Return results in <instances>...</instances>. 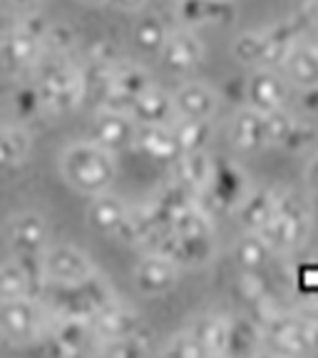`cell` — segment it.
<instances>
[{"mask_svg": "<svg viewBox=\"0 0 318 358\" xmlns=\"http://www.w3.org/2000/svg\"><path fill=\"white\" fill-rule=\"evenodd\" d=\"M229 142L239 152H261L266 147H271L268 112H259L249 105L236 112L229 124Z\"/></svg>", "mask_w": 318, "mask_h": 358, "instance_id": "cell-14", "label": "cell"}, {"mask_svg": "<svg viewBox=\"0 0 318 358\" xmlns=\"http://www.w3.org/2000/svg\"><path fill=\"white\" fill-rule=\"evenodd\" d=\"M80 85H82V107L92 105L100 110L107 92L112 90V65L95 60L80 62Z\"/></svg>", "mask_w": 318, "mask_h": 358, "instance_id": "cell-29", "label": "cell"}, {"mask_svg": "<svg viewBox=\"0 0 318 358\" xmlns=\"http://www.w3.org/2000/svg\"><path fill=\"white\" fill-rule=\"evenodd\" d=\"M137 137V122L129 112L117 110H95V117L89 124V140L105 147L112 155H122L132 150Z\"/></svg>", "mask_w": 318, "mask_h": 358, "instance_id": "cell-12", "label": "cell"}, {"mask_svg": "<svg viewBox=\"0 0 318 358\" xmlns=\"http://www.w3.org/2000/svg\"><path fill=\"white\" fill-rule=\"evenodd\" d=\"M33 150V137L22 124H0V172L25 164Z\"/></svg>", "mask_w": 318, "mask_h": 358, "instance_id": "cell-26", "label": "cell"}, {"mask_svg": "<svg viewBox=\"0 0 318 358\" xmlns=\"http://www.w3.org/2000/svg\"><path fill=\"white\" fill-rule=\"evenodd\" d=\"M289 95H291L289 80L281 73H276V67H259L256 73L246 80V87H244L246 105L259 112L284 110Z\"/></svg>", "mask_w": 318, "mask_h": 358, "instance_id": "cell-13", "label": "cell"}, {"mask_svg": "<svg viewBox=\"0 0 318 358\" xmlns=\"http://www.w3.org/2000/svg\"><path fill=\"white\" fill-rule=\"evenodd\" d=\"M179 271L182 268L167 254L157 252V249H147L132 266L134 289L140 291L142 296H162L179 284Z\"/></svg>", "mask_w": 318, "mask_h": 358, "instance_id": "cell-10", "label": "cell"}, {"mask_svg": "<svg viewBox=\"0 0 318 358\" xmlns=\"http://www.w3.org/2000/svg\"><path fill=\"white\" fill-rule=\"evenodd\" d=\"M281 65H284V78L289 80V85H296L298 90L318 87V43L298 40Z\"/></svg>", "mask_w": 318, "mask_h": 358, "instance_id": "cell-18", "label": "cell"}, {"mask_svg": "<svg viewBox=\"0 0 318 358\" xmlns=\"http://www.w3.org/2000/svg\"><path fill=\"white\" fill-rule=\"evenodd\" d=\"M154 343H152L150 336L140 331H132L127 336H117V338H105V341H97L95 351L100 356H112V358H140L154 353Z\"/></svg>", "mask_w": 318, "mask_h": 358, "instance_id": "cell-33", "label": "cell"}, {"mask_svg": "<svg viewBox=\"0 0 318 358\" xmlns=\"http://www.w3.org/2000/svg\"><path fill=\"white\" fill-rule=\"evenodd\" d=\"M57 167L67 187H73L80 194L92 196L110 189L112 182L117 179L120 164L117 155L107 152L92 140H80L62 150Z\"/></svg>", "mask_w": 318, "mask_h": 358, "instance_id": "cell-2", "label": "cell"}, {"mask_svg": "<svg viewBox=\"0 0 318 358\" xmlns=\"http://www.w3.org/2000/svg\"><path fill=\"white\" fill-rule=\"evenodd\" d=\"M172 132L177 137L182 152L209 150V142H212V120L177 117L172 122Z\"/></svg>", "mask_w": 318, "mask_h": 358, "instance_id": "cell-34", "label": "cell"}, {"mask_svg": "<svg viewBox=\"0 0 318 358\" xmlns=\"http://www.w3.org/2000/svg\"><path fill=\"white\" fill-rule=\"evenodd\" d=\"M129 212V204L122 199V196L112 194L110 189L100 192V194H92L89 196V204H87V224L97 234H105V236H115L117 229L122 227L124 217Z\"/></svg>", "mask_w": 318, "mask_h": 358, "instance_id": "cell-17", "label": "cell"}, {"mask_svg": "<svg viewBox=\"0 0 318 358\" xmlns=\"http://www.w3.org/2000/svg\"><path fill=\"white\" fill-rule=\"evenodd\" d=\"M274 196L276 189L268 187H249L246 194L241 196V201L236 204V217H239L244 231H259L263 227V222L268 219L271 209H274Z\"/></svg>", "mask_w": 318, "mask_h": 358, "instance_id": "cell-25", "label": "cell"}, {"mask_svg": "<svg viewBox=\"0 0 318 358\" xmlns=\"http://www.w3.org/2000/svg\"><path fill=\"white\" fill-rule=\"evenodd\" d=\"M92 329H95L97 341H105V338H117V336H127L132 331H140V316L132 306H127L124 301L115 299L112 303H107L102 311H97L92 319H89Z\"/></svg>", "mask_w": 318, "mask_h": 358, "instance_id": "cell-19", "label": "cell"}, {"mask_svg": "<svg viewBox=\"0 0 318 358\" xmlns=\"http://www.w3.org/2000/svg\"><path fill=\"white\" fill-rule=\"evenodd\" d=\"M6 241L10 249V257L22 266L28 274L30 286H33V296H38L40 286H43V254L50 244V222L43 212L35 209H22L6 219Z\"/></svg>", "mask_w": 318, "mask_h": 358, "instance_id": "cell-3", "label": "cell"}, {"mask_svg": "<svg viewBox=\"0 0 318 358\" xmlns=\"http://www.w3.org/2000/svg\"><path fill=\"white\" fill-rule=\"evenodd\" d=\"M157 351L162 353V356H172V358H207V351L201 348V343L196 341V336L189 329L169 336L167 343L162 348H157Z\"/></svg>", "mask_w": 318, "mask_h": 358, "instance_id": "cell-38", "label": "cell"}, {"mask_svg": "<svg viewBox=\"0 0 318 358\" xmlns=\"http://www.w3.org/2000/svg\"><path fill=\"white\" fill-rule=\"evenodd\" d=\"M172 100L177 107V117L214 120L219 110V95L207 83H199V80L179 85L172 92Z\"/></svg>", "mask_w": 318, "mask_h": 358, "instance_id": "cell-16", "label": "cell"}, {"mask_svg": "<svg viewBox=\"0 0 318 358\" xmlns=\"http://www.w3.org/2000/svg\"><path fill=\"white\" fill-rule=\"evenodd\" d=\"M263 348L261 324L246 316H229V334L224 356H254Z\"/></svg>", "mask_w": 318, "mask_h": 358, "instance_id": "cell-27", "label": "cell"}, {"mask_svg": "<svg viewBox=\"0 0 318 358\" xmlns=\"http://www.w3.org/2000/svg\"><path fill=\"white\" fill-rule=\"evenodd\" d=\"M38 90L40 102L48 117L70 115L82 107V85H80V62L70 55L43 52L28 75Z\"/></svg>", "mask_w": 318, "mask_h": 358, "instance_id": "cell-1", "label": "cell"}, {"mask_svg": "<svg viewBox=\"0 0 318 358\" xmlns=\"http://www.w3.org/2000/svg\"><path fill=\"white\" fill-rule=\"evenodd\" d=\"M8 110H10V117L15 120V124H22V127H28L30 122H35L40 117H48L38 90H35L30 78H22L15 83L13 92L8 95Z\"/></svg>", "mask_w": 318, "mask_h": 358, "instance_id": "cell-30", "label": "cell"}, {"mask_svg": "<svg viewBox=\"0 0 318 358\" xmlns=\"http://www.w3.org/2000/svg\"><path fill=\"white\" fill-rule=\"evenodd\" d=\"M85 60H95V62H107V65H115L120 60L117 48L110 43V40H95V43L87 45L85 50Z\"/></svg>", "mask_w": 318, "mask_h": 358, "instance_id": "cell-39", "label": "cell"}, {"mask_svg": "<svg viewBox=\"0 0 318 358\" xmlns=\"http://www.w3.org/2000/svg\"><path fill=\"white\" fill-rule=\"evenodd\" d=\"M159 57L174 73H189L204 60V45L191 33V28L169 30L162 50H159Z\"/></svg>", "mask_w": 318, "mask_h": 358, "instance_id": "cell-15", "label": "cell"}, {"mask_svg": "<svg viewBox=\"0 0 318 358\" xmlns=\"http://www.w3.org/2000/svg\"><path fill=\"white\" fill-rule=\"evenodd\" d=\"M187 329L196 336V341L207 351V356H224L226 334H229V316H224V313H201Z\"/></svg>", "mask_w": 318, "mask_h": 358, "instance_id": "cell-28", "label": "cell"}, {"mask_svg": "<svg viewBox=\"0 0 318 358\" xmlns=\"http://www.w3.org/2000/svg\"><path fill=\"white\" fill-rule=\"evenodd\" d=\"M177 17L187 28L219 25L234 17V3L231 0H179Z\"/></svg>", "mask_w": 318, "mask_h": 358, "instance_id": "cell-21", "label": "cell"}, {"mask_svg": "<svg viewBox=\"0 0 318 358\" xmlns=\"http://www.w3.org/2000/svg\"><path fill=\"white\" fill-rule=\"evenodd\" d=\"M167 35H169L167 22L159 15H154V13L142 15L140 20H137V25H134V45H137L142 52H147V55H159Z\"/></svg>", "mask_w": 318, "mask_h": 358, "instance_id": "cell-35", "label": "cell"}, {"mask_svg": "<svg viewBox=\"0 0 318 358\" xmlns=\"http://www.w3.org/2000/svg\"><path fill=\"white\" fill-rule=\"evenodd\" d=\"M129 115L137 124H172L177 120V107H174L172 92L152 85L134 100Z\"/></svg>", "mask_w": 318, "mask_h": 358, "instance_id": "cell-20", "label": "cell"}, {"mask_svg": "<svg viewBox=\"0 0 318 358\" xmlns=\"http://www.w3.org/2000/svg\"><path fill=\"white\" fill-rule=\"evenodd\" d=\"M261 341L263 348L281 356L318 353V303L274 313L261 324Z\"/></svg>", "mask_w": 318, "mask_h": 358, "instance_id": "cell-6", "label": "cell"}, {"mask_svg": "<svg viewBox=\"0 0 318 358\" xmlns=\"http://www.w3.org/2000/svg\"><path fill=\"white\" fill-rule=\"evenodd\" d=\"M303 20H308L311 25H316V28H318V0H308V3H306Z\"/></svg>", "mask_w": 318, "mask_h": 358, "instance_id": "cell-43", "label": "cell"}, {"mask_svg": "<svg viewBox=\"0 0 318 358\" xmlns=\"http://www.w3.org/2000/svg\"><path fill=\"white\" fill-rule=\"evenodd\" d=\"M261 239L279 254H291L306 244L311 234V204L294 189H276L274 209L259 229Z\"/></svg>", "mask_w": 318, "mask_h": 358, "instance_id": "cell-5", "label": "cell"}, {"mask_svg": "<svg viewBox=\"0 0 318 358\" xmlns=\"http://www.w3.org/2000/svg\"><path fill=\"white\" fill-rule=\"evenodd\" d=\"M152 85H154L152 83V75L147 73V67H142L140 62L117 60L112 65V90H117V92L132 97V100H137Z\"/></svg>", "mask_w": 318, "mask_h": 358, "instance_id": "cell-32", "label": "cell"}, {"mask_svg": "<svg viewBox=\"0 0 318 358\" xmlns=\"http://www.w3.org/2000/svg\"><path fill=\"white\" fill-rule=\"evenodd\" d=\"M306 187L313 196H318V155L313 157L306 167Z\"/></svg>", "mask_w": 318, "mask_h": 358, "instance_id": "cell-41", "label": "cell"}, {"mask_svg": "<svg viewBox=\"0 0 318 358\" xmlns=\"http://www.w3.org/2000/svg\"><path fill=\"white\" fill-rule=\"evenodd\" d=\"M97 268L87 252L75 244H48L43 254V276L45 281L57 284H75L95 274Z\"/></svg>", "mask_w": 318, "mask_h": 358, "instance_id": "cell-11", "label": "cell"}, {"mask_svg": "<svg viewBox=\"0 0 318 358\" xmlns=\"http://www.w3.org/2000/svg\"><path fill=\"white\" fill-rule=\"evenodd\" d=\"M174 164H177V179H182L191 192H196V196L209 189L214 179V169H217V162L212 159L209 150L182 152Z\"/></svg>", "mask_w": 318, "mask_h": 358, "instance_id": "cell-23", "label": "cell"}, {"mask_svg": "<svg viewBox=\"0 0 318 358\" xmlns=\"http://www.w3.org/2000/svg\"><path fill=\"white\" fill-rule=\"evenodd\" d=\"M50 321V313L38 296L0 299V331L13 348H25L38 338Z\"/></svg>", "mask_w": 318, "mask_h": 358, "instance_id": "cell-8", "label": "cell"}, {"mask_svg": "<svg viewBox=\"0 0 318 358\" xmlns=\"http://www.w3.org/2000/svg\"><path fill=\"white\" fill-rule=\"evenodd\" d=\"M80 3H85V6H107L110 0H80Z\"/></svg>", "mask_w": 318, "mask_h": 358, "instance_id": "cell-45", "label": "cell"}, {"mask_svg": "<svg viewBox=\"0 0 318 358\" xmlns=\"http://www.w3.org/2000/svg\"><path fill=\"white\" fill-rule=\"evenodd\" d=\"M13 348V343L8 341L6 336H3V331H0V353H6V351H10Z\"/></svg>", "mask_w": 318, "mask_h": 358, "instance_id": "cell-44", "label": "cell"}, {"mask_svg": "<svg viewBox=\"0 0 318 358\" xmlns=\"http://www.w3.org/2000/svg\"><path fill=\"white\" fill-rule=\"evenodd\" d=\"M38 299L48 308L50 316H75V319H92L97 311L115 301V289L110 281L95 271L92 276L75 284H57V281H43Z\"/></svg>", "mask_w": 318, "mask_h": 358, "instance_id": "cell-4", "label": "cell"}, {"mask_svg": "<svg viewBox=\"0 0 318 358\" xmlns=\"http://www.w3.org/2000/svg\"><path fill=\"white\" fill-rule=\"evenodd\" d=\"M78 45L80 35L70 22H50L43 35V52H52V55H73Z\"/></svg>", "mask_w": 318, "mask_h": 358, "instance_id": "cell-36", "label": "cell"}, {"mask_svg": "<svg viewBox=\"0 0 318 358\" xmlns=\"http://www.w3.org/2000/svg\"><path fill=\"white\" fill-rule=\"evenodd\" d=\"M107 6L117 8V10H124V13H137L147 6V0H110Z\"/></svg>", "mask_w": 318, "mask_h": 358, "instance_id": "cell-42", "label": "cell"}, {"mask_svg": "<svg viewBox=\"0 0 318 358\" xmlns=\"http://www.w3.org/2000/svg\"><path fill=\"white\" fill-rule=\"evenodd\" d=\"M40 55H43L40 38L22 30L20 25H13L0 35V78L15 80V83L28 78Z\"/></svg>", "mask_w": 318, "mask_h": 358, "instance_id": "cell-9", "label": "cell"}, {"mask_svg": "<svg viewBox=\"0 0 318 358\" xmlns=\"http://www.w3.org/2000/svg\"><path fill=\"white\" fill-rule=\"evenodd\" d=\"M246 189H249V185L244 182L241 169L231 167V164H217L212 185L199 196H212V199L217 201V207L231 209V212H234L236 204L241 201V196L246 194Z\"/></svg>", "mask_w": 318, "mask_h": 358, "instance_id": "cell-24", "label": "cell"}, {"mask_svg": "<svg viewBox=\"0 0 318 358\" xmlns=\"http://www.w3.org/2000/svg\"><path fill=\"white\" fill-rule=\"evenodd\" d=\"M40 0H0V10L10 13V15H22V13L35 10Z\"/></svg>", "mask_w": 318, "mask_h": 358, "instance_id": "cell-40", "label": "cell"}, {"mask_svg": "<svg viewBox=\"0 0 318 358\" xmlns=\"http://www.w3.org/2000/svg\"><path fill=\"white\" fill-rule=\"evenodd\" d=\"M25 294L33 296V286L20 264L10 257L8 262L0 264V299H15L25 296Z\"/></svg>", "mask_w": 318, "mask_h": 358, "instance_id": "cell-37", "label": "cell"}, {"mask_svg": "<svg viewBox=\"0 0 318 358\" xmlns=\"http://www.w3.org/2000/svg\"><path fill=\"white\" fill-rule=\"evenodd\" d=\"M134 147L157 162H177V157L182 155L172 124H137Z\"/></svg>", "mask_w": 318, "mask_h": 358, "instance_id": "cell-22", "label": "cell"}, {"mask_svg": "<svg viewBox=\"0 0 318 358\" xmlns=\"http://www.w3.org/2000/svg\"><path fill=\"white\" fill-rule=\"evenodd\" d=\"M298 40H301V22L291 17L271 28L239 35L231 52L236 60L249 67H279Z\"/></svg>", "mask_w": 318, "mask_h": 358, "instance_id": "cell-7", "label": "cell"}, {"mask_svg": "<svg viewBox=\"0 0 318 358\" xmlns=\"http://www.w3.org/2000/svg\"><path fill=\"white\" fill-rule=\"evenodd\" d=\"M234 257H236V264L244 268L246 274H259V271L276 257V252L261 239L259 231H244L241 239L236 241V246H234Z\"/></svg>", "mask_w": 318, "mask_h": 358, "instance_id": "cell-31", "label": "cell"}]
</instances>
